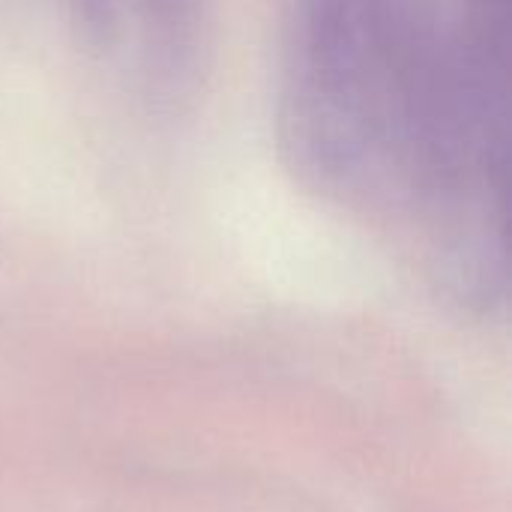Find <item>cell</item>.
Wrapping results in <instances>:
<instances>
[{"label": "cell", "mask_w": 512, "mask_h": 512, "mask_svg": "<svg viewBox=\"0 0 512 512\" xmlns=\"http://www.w3.org/2000/svg\"><path fill=\"white\" fill-rule=\"evenodd\" d=\"M72 24L78 27L81 39L87 45H108L117 30V12L120 0H66Z\"/></svg>", "instance_id": "3957f363"}, {"label": "cell", "mask_w": 512, "mask_h": 512, "mask_svg": "<svg viewBox=\"0 0 512 512\" xmlns=\"http://www.w3.org/2000/svg\"><path fill=\"white\" fill-rule=\"evenodd\" d=\"M150 69L168 87H180L195 75L204 0H138Z\"/></svg>", "instance_id": "7a4b0ae2"}, {"label": "cell", "mask_w": 512, "mask_h": 512, "mask_svg": "<svg viewBox=\"0 0 512 512\" xmlns=\"http://www.w3.org/2000/svg\"><path fill=\"white\" fill-rule=\"evenodd\" d=\"M279 138L309 186L348 201L387 183L435 204L489 186L465 45L429 0H294Z\"/></svg>", "instance_id": "6da1fadb"}]
</instances>
